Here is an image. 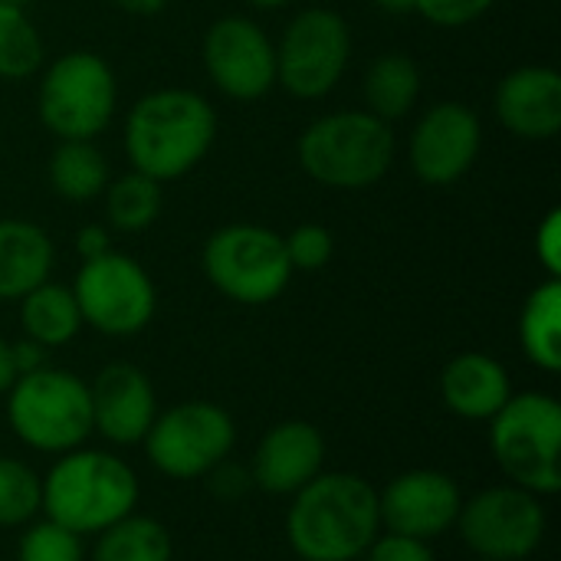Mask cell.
I'll return each instance as SVG.
<instances>
[{
  "instance_id": "1",
  "label": "cell",
  "mask_w": 561,
  "mask_h": 561,
  "mask_svg": "<svg viewBox=\"0 0 561 561\" xmlns=\"http://www.w3.org/2000/svg\"><path fill=\"white\" fill-rule=\"evenodd\" d=\"M283 533L299 561H358L381 533L378 486L348 470H322L289 496Z\"/></svg>"
},
{
  "instance_id": "2",
  "label": "cell",
  "mask_w": 561,
  "mask_h": 561,
  "mask_svg": "<svg viewBox=\"0 0 561 561\" xmlns=\"http://www.w3.org/2000/svg\"><path fill=\"white\" fill-rule=\"evenodd\" d=\"M217 141L214 105L191 89H154L125 118V154L131 171L158 184L194 171Z\"/></svg>"
},
{
  "instance_id": "3",
  "label": "cell",
  "mask_w": 561,
  "mask_h": 561,
  "mask_svg": "<svg viewBox=\"0 0 561 561\" xmlns=\"http://www.w3.org/2000/svg\"><path fill=\"white\" fill-rule=\"evenodd\" d=\"M141 483L128 460L102 447L59 454L43 473V516L82 539L138 513Z\"/></svg>"
},
{
  "instance_id": "4",
  "label": "cell",
  "mask_w": 561,
  "mask_h": 561,
  "mask_svg": "<svg viewBox=\"0 0 561 561\" xmlns=\"http://www.w3.org/2000/svg\"><path fill=\"white\" fill-rule=\"evenodd\" d=\"M7 398V427L33 454L59 457L92 437L89 381L69 368L43 365L16 375Z\"/></svg>"
},
{
  "instance_id": "5",
  "label": "cell",
  "mask_w": 561,
  "mask_h": 561,
  "mask_svg": "<svg viewBox=\"0 0 561 561\" xmlns=\"http://www.w3.org/2000/svg\"><path fill=\"white\" fill-rule=\"evenodd\" d=\"M394 131L391 122L365 112H332L316 118L299 135L302 171L332 191H365L375 187L394 164Z\"/></svg>"
},
{
  "instance_id": "6",
  "label": "cell",
  "mask_w": 561,
  "mask_h": 561,
  "mask_svg": "<svg viewBox=\"0 0 561 561\" xmlns=\"http://www.w3.org/2000/svg\"><path fill=\"white\" fill-rule=\"evenodd\" d=\"M561 404L549 391H513L490 421V454L506 483L552 500L561 493Z\"/></svg>"
},
{
  "instance_id": "7",
  "label": "cell",
  "mask_w": 561,
  "mask_h": 561,
  "mask_svg": "<svg viewBox=\"0 0 561 561\" xmlns=\"http://www.w3.org/2000/svg\"><path fill=\"white\" fill-rule=\"evenodd\" d=\"M201 266L207 283L240 306H270L293 279L283 233L260 224H227L214 230L204 243Z\"/></svg>"
},
{
  "instance_id": "8",
  "label": "cell",
  "mask_w": 561,
  "mask_h": 561,
  "mask_svg": "<svg viewBox=\"0 0 561 561\" xmlns=\"http://www.w3.org/2000/svg\"><path fill=\"white\" fill-rule=\"evenodd\" d=\"M118 102L112 66L89 49L62 53L39 79L36 112L59 141H95Z\"/></svg>"
},
{
  "instance_id": "9",
  "label": "cell",
  "mask_w": 561,
  "mask_h": 561,
  "mask_svg": "<svg viewBox=\"0 0 561 561\" xmlns=\"http://www.w3.org/2000/svg\"><path fill=\"white\" fill-rule=\"evenodd\" d=\"M141 447L161 477L174 483H194L233 457L237 421L217 401H178L168 411H158Z\"/></svg>"
},
{
  "instance_id": "10",
  "label": "cell",
  "mask_w": 561,
  "mask_h": 561,
  "mask_svg": "<svg viewBox=\"0 0 561 561\" xmlns=\"http://www.w3.org/2000/svg\"><path fill=\"white\" fill-rule=\"evenodd\" d=\"M72 296L82 325L108 339H131L145 332L158 312V289L148 270L118 250L85 260L76 273Z\"/></svg>"
},
{
  "instance_id": "11",
  "label": "cell",
  "mask_w": 561,
  "mask_h": 561,
  "mask_svg": "<svg viewBox=\"0 0 561 561\" xmlns=\"http://www.w3.org/2000/svg\"><path fill=\"white\" fill-rule=\"evenodd\" d=\"M473 559L526 561L533 559L549 533L546 500L513 483L486 486L463 500L454 526Z\"/></svg>"
},
{
  "instance_id": "12",
  "label": "cell",
  "mask_w": 561,
  "mask_h": 561,
  "mask_svg": "<svg viewBox=\"0 0 561 561\" xmlns=\"http://www.w3.org/2000/svg\"><path fill=\"white\" fill-rule=\"evenodd\" d=\"M352 59V30L342 13L325 7L302 10L276 46V82L296 99L329 95Z\"/></svg>"
},
{
  "instance_id": "13",
  "label": "cell",
  "mask_w": 561,
  "mask_h": 561,
  "mask_svg": "<svg viewBox=\"0 0 561 561\" xmlns=\"http://www.w3.org/2000/svg\"><path fill=\"white\" fill-rule=\"evenodd\" d=\"M463 490L457 477L434 467H411L398 477H391L378 490V510H381V529L401 533L411 539L437 542L447 533H454L460 510H463Z\"/></svg>"
},
{
  "instance_id": "14",
  "label": "cell",
  "mask_w": 561,
  "mask_h": 561,
  "mask_svg": "<svg viewBox=\"0 0 561 561\" xmlns=\"http://www.w3.org/2000/svg\"><path fill=\"white\" fill-rule=\"evenodd\" d=\"M204 69L224 95L253 102L276 85V46L260 23L230 13L204 36Z\"/></svg>"
},
{
  "instance_id": "15",
  "label": "cell",
  "mask_w": 561,
  "mask_h": 561,
  "mask_svg": "<svg viewBox=\"0 0 561 561\" xmlns=\"http://www.w3.org/2000/svg\"><path fill=\"white\" fill-rule=\"evenodd\" d=\"M483 125L463 102H437L411 131L408 158L414 174L431 187L457 184L480 158Z\"/></svg>"
},
{
  "instance_id": "16",
  "label": "cell",
  "mask_w": 561,
  "mask_h": 561,
  "mask_svg": "<svg viewBox=\"0 0 561 561\" xmlns=\"http://www.w3.org/2000/svg\"><path fill=\"white\" fill-rule=\"evenodd\" d=\"M329 444L312 421H279L263 431L250 457L253 490L289 500L325 470Z\"/></svg>"
},
{
  "instance_id": "17",
  "label": "cell",
  "mask_w": 561,
  "mask_h": 561,
  "mask_svg": "<svg viewBox=\"0 0 561 561\" xmlns=\"http://www.w3.org/2000/svg\"><path fill=\"white\" fill-rule=\"evenodd\" d=\"M92 434L108 447H138L158 417V391L131 362H112L89 381Z\"/></svg>"
},
{
  "instance_id": "18",
  "label": "cell",
  "mask_w": 561,
  "mask_h": 561,
  "mask_svg": "<svg viewBox=\"0 0 561 561\" xmlns=\"http://www.w3.org/2000/svg\"><path fill=\"white\" fill-rule=\"evenodd\" d=\"M503 128L526 141H549L561 131V76L552 66H519L496 89Z\"/></svg>"
},
{
  "instance_id": "19",
  "label": "cell",
  "mask_w": 561,
  "mask_h": 561,
  "mask_svg": "<svg viewBox=\"0 0 561 561\" xmlns=\"http://www.w3.org/2000/svg\"><path fill=\"white\" fill-rule=\"evenodd\" d=\"M513 398V378L506 365L486 352H460L440 371L444 408L470 424H490Z\"/></svg>"
},
{
  "instance_id": "20",
  "label": "cell",
  "mask_w": 561,
  "mask_h": 561,
  "mask_svg": "<svg viewBox=\"0 0 561 561\" xmlns=\"http://www.w3.org/2000/svg\"><path fill=\"white\" fill-rule=\"evenodd\" d=\"M53 240L30 220H0V302H20L53 273Z\"/></svg>"
},
{
  "instance_id": "21",
  "label": "cell",
  "mask_w": 561,
  "mask_h": 561,
  "mask_svg": "<svg viewBox=\"0 0 561 561\" xmlns=\"http://www.w3.org/2000/svg\"><path fill=\"white\" fill-rule=\"evenodd\" d=\"M20 329H23V339L43 345L46 352L69 345L85 329L72 286L46 279L36 289H30L20 299Z\"/></svg>"
},
{
  "instance_id": "22",
  "label": "cell",
  "mask_w": 561,
  "mask_h": 561,
  "mask_svg": "<svg viewBox=\"0 0 561 561\" xmlns=\"http://www.w3.org/2000/svg\"><path fill=\"white\" fill-rule=\"evenodd\" d=\"M519 348L546 375L561 371V279L546 276L523 302Z\"/></svg>"
},
{
  "instance_id": "23",
  "label": "cell",
  "mask_w": 561,
  "mask_h": 561,
  "mask_svg": "<svg viewBox=\"0 0 561 561\" xmlns=\"http://www.w3.org/2000/svg\"><path fill=\"white\" fill-rule=\"evenodd\" d=\"M85 561H174V539L164 523L131 513L92 536Z\"/></svg>"
},
{
  "instance_id": "24",
  "label": "cell",
  "mask_w": 561,
  "mask_h": 561,
  "mask_svg": "<svg viewBox=\"0 0 561 561\" xmlns=\"http://www.w3.org/2000/svg\"><path fill=\"white\" fill-rule=\"evenodd\" d=\"M421 95V69L408 53H385L368 66L365 76V102L368 112L394 122L404 118Z\"/></svg>"
},
{
  "instance_id": "25",
  "label": "cell",
  "mask_w": 561,
  "mask_h": 561,
  "mask_svg": "<svg viewBox=\"0 0 561 561\" xmlns=\"http://www.w3.org/2000/svg\"><path fill=\"white\" fill-rule=\"evenodd\" d=\"M108 181V161L95 141H59L49 158V187L72 204L105 194Z\"/></svg>"
},
{
  "instance_id": "26",
  "label": "cell",
  "mask_w": 561,
  "mask_h": 561,
  "mask_svg": "<svg viewBox=\"0 0 561 561\" xmlns=\"http://www.w3.org/2000/svg\"><path fill=\"white\" fill-rule=\"evenodd\" d=\"M161 184L141 171H128L105 187V217L122 233L148 230L161 214Z\"/></svg>"
},
{
  "instance_id": "27",
  "label": "cell",
  "mask_w": 561,
  "mask_h": 561,
  "mask_svg": "<svg viewBox=\"0 0 561 561\" xmlns=\"http://www.w3.org/2000/svg\"><path fill=\"white\" fill-rule=\"evenodd\" d=\"M43 66V36L23 3L0 0V79H30Z\"/></svg>"
},
{
  "instance_id": "28",
  "label": "cell",
  "mask_w": 561,
  "mask_h": 561,
  "mask_svg": "<svg viewBox=\"0 0 561 561\" xmlns=\"http://www.w3.org/2000/svg\"><path fill=\"white\" fill-rule=\"evenodd\" d=\"M43 516V473L0 454V529H23Z\"/></svg>"
},
{
  "instance_id": "29",
  "label": "cell",
  "mask_w": 561,
  "mask_h": 561,
  "mask_svg": "<svg viewBox=\"0 0 561 561\" xmlns=\"http://www.w3.org/2000/svg\"><path fill=\"white\" fill-rule=\"evenodd\" d=\"M85 539L72 529L36 516L16 539V561H85Z\"/></svg>"
},
{
  "instance_id": "30",
  "label": "cell",
  "mask_w": 561,
  "mask_h": 561,
  "mask_svg": "<svg viewBox=\"0 0 561 561\" xmlns=\"http://www.w3.org/2000/svg\"><path fill=\"white\" fill-rule=\"evenodd\" d=\"M286 256L293 263V273H316L332 263L335 253V237L322 224H299L286 237Z\"/></svg>"
},
{
  "instance_id": "31",
  "label": "cell",
  "mask_w": 561,
  "mask_h": 561,
  "mask_svg": "<svg viewBox=\"0 0 561 561\" xmlns=\"http://www.w3.org/2000/svg\"><path fill=\"white\" fill-rule=\"evenodd\" d=\"M496 0H417V10L424 20L444 30H460L477 23Z\"/></svg>"
},
{
  "instance_id": "32",
  "label": "cell",
  "mask_w": 561,
  "mask_h": 561,
  "mask_svg": "<svg viewBox=\"0 0 561 561\" xmlns=\"http://www.w3.org/2000/svg\"><path fill=\"white\" fill-rule=\"evenodd\" d=\"M365 561H437L434 542L424 539H411L401 533H388L381 529L378 539L368 546V552L362 556Z\"/></svg>"
},
{
  "instance_id": "33",
  "label": "cell",
  "mask_w": 561,
  "mask_h": 561,
  "mask_svg": "<svg viewBox=\"0 0 561 561\" xmlns=\"http://www.w3.org/2000/svg\"><path fill=\"white\" fill-rule=\"evenodd\" d=\"M204 483H207V493L214 496V500H220V503H240V500H247L250 493H253V477H250V467H243V463H237V460H224V463H217L207 477H204Z\"/></svg>"
},
{
  "instance_id": "34",
  "label": "cell",
  "mask_w": 561,
  "mask_h": 561,
  "mask_svg": "<svg viewBox=\"0 0 561 561\" xmlns=\"http://www.w3.org/2000/svg\"><path fill=\"white\" fill-rule=\"evenodd\" d=\"M536 260L546 276L561 279V210H549L536 227Z\"/></svg>"
},
{
  "instance_id": "35",
  "label": "cell",
  "mask_w": 561,
  "mask_h": 561,
  "mask_svg": "<svg viewBox=\"0 0 561 561\" xmlns=\"http://www.w3.org/2000/svg\"><path fill=\"white\" fill-rule=\"evenodd\" d=\"M108 250H115V247H112V237H108L105 227L89 224V227H82V230L76 233V253H79L82 263H85V260H95V256H102V253H108Z\"/></svg>"
},
{
  "instance_id": "36",
  "label": "cell",
  "mask_w": 561,
  "mask_h": 561,
  "mask_svg": "<svg viewBox=\"0 0 561 561\" xmlns=\"http://www.w3.org/2000/svg\"><path fill=\"white\" fill-rule=\"evenodd\" d=\"M10 352H13V368L16 375H26V371H36L46 365V348L30 342V339H20V342H10Z\"/></svg>"
},
{
  "instance_id": "37",
  "label": "cell",
  "mask_w": 561,
  "mask_h": 561,
  "mask_svg": "<svg viewBox=\"0 0 561 561\" xmlns=\"http://www.w3.org/2000/svg\"><path fill=\"white\" fill-rule=\"evenodd\" d=\"M16 381V368H13V352H10V342L0 335V398L10 391V385Z\"/></svg>"
},
{
  "instance_id": "38",
  "label": "cell",
  "mask_w": 561,
  "mask_h": 561,
  "mask_svg": "<svg viewBox=\"0 0 561 561\" xmlns=\"http://www.w3.org/2000/svg\"><path fill=\"white\" fill-rule=\"evenodd\" d=\"M115 7L135 16H154L168 7V0H115Z\"/></svg>"
},
{
  "instance_id": "39",
  "label": "cell",
  "mask_w": 561,
  "mask_h": 561,
  "mask_svg": "<svg viewBox=\"0 0 561 561\" xmlns=\"http://www.w3.org/2000/svg\"><path fill=\"white\" fill-rule=\"evenodd\" d=\"M375 7H381L385 13H414L417 0H375Z\"/></svg>"
},
{
  "instance_id": "40",
  "label": "cell",
  "mask_w": 561,
  "mask_h": 561,
  "mask_svg": "<svg viewBox=\"0 0 561 561\" xmlns=\"http://www.w3.org/2000/svg\"><path fill=\"white\" fill-rule=\"evenodd\" d=\"M250 7H260V10H279V7H289L293 0H247Z\"/></svg>"
},
{
  "instance_id": "41",
  "label": "cell",
  "mask_w": 561,
  "mask_h": 561,
  "mask_svg": "<svg viewBox=\"0 0 561 561\" xmlns=\"http://www.w3.org/2000/svg\"><path fill=\"white\" fill-rule=\"evenodd\" d=\"M10 3H20V0H10Z\"/></svg>"
},
{
  "instance_id": "42",
  "label": "cell",
  "mask_w": 561,
  "mask_h": 561,
  "mask_svg": "<svg viewBox=\"0 0 561 561\" xmlns=\"http://www.w3.org/2000/svg\"><path fill=\"white\" fill-rule=\"evenodd\" d=\"M473 561H483V559H473Z\"/></svg>"
}]
</instances>
